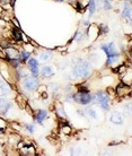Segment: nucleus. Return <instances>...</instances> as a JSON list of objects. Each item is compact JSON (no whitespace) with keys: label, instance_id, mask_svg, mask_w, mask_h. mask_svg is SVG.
Listing matches in <instances>:
<instances>
[{"label":"nucleus","instance_id":"4468645a","mask_svg":"<svg viewBox=\"0 0 132 156\" xmlns=\"http://www.w3.org/2000/svg\"><path fill=\"white\" fill-rule=\"evenodd\" d=\"M41 74H42V76L45 77V78H49V77H51L52 75H53V70H52V68L50 67V66H45V67L42 68Z\"/></svg>","mask_w":132,"mask_h":156},{"label":"nucleus","instance_id":"f03ea898","mask_svg":"<svg viewBox=\"0 0 132 156\" xmlns=\"http://www.w3.org/2000/svg\"><path fill=\"white\" fill-rule=\"evenodd\" d=\"M90 66L87 61H80V63L78 62L75 68H73L72 75L75 78H79V79H84V78H87L88 76L90 75Z\"/></svg>","mask_w":132,"mask_h":156},{"label":"nucleus","instance_id":"f3484780","mask_svg":"<svg viewBox=\"0 0 132 156\" xmlns=\"http://www.w3.org/2000/svg\"><path fill=\"white\" fill-rule=\"evenodd\" d=\"M88 6V11H89V15H94L96 10V2L95 0H89L87 4Z\"/></svg>","mask_w":132,"mask_h":156},{"label":"nucleus","instance_id":"cd10ccee","mask_svg":"<svg viewBox=\"0 0 132 156\" xmlns=\"http://www.w3.org/2000/svg\"><path fill=\"white\" fill-rule=\"evenodd\" d=\"M11 21H13V23H14V25H15V26H16V27H17V28H19V27H21V25H19V23H18V21H17V19H15V18H13Z\"/></svg>","mask_w":132,"mask_h":156},{"label":"nucleus","instance_id":"a211bd4d","mask_svg":"<svg viewBox=\"0 0 132 156\" xmlns=\"http://www.w3.org/2000/svg\"><path fill=\"white\" fill-rule=\"evenodd\" d=\"M16 100H17V103H18V105H19L21 108H23V109H25V106H26V104H27V102H26V98H24L23 95H18Z\"/></svg>","mask_w":132,"mask_h":156},{"label":"nucleus","instance_id":"4be33fe9","mask_svg":"<svg viewBox=\"0 0 132 156\" xmlns=\"http://www.w3.org/2000/svg\"><path fill=\"white\" fill-rule=\"evenodd\" d=\"M8 103H9V101H8L7 98H5V97H0V110H2Z\"/></svg>","mask_w":132,"mask_h":156},{"label":"nucleus","instance_id":"39448f33","mask_svg":"<svg viewBox=\"0 0 132 156\" xmlns=\"http://www.w3.org/2000/svg\"><path fill=\"white\" fill-rule=\"evenodd\" d=\"M24 87L28 90H34L38 87V79H37L35 76H26L24 83H23Z\"/></svg>","mask_w":132,"mask_h":156},{"label":"nucleus","instance_id":"2f4dec72","mask_svg":"<svg viewBox=\"0 0 132 156\" xmlns=\"http://www.w3.org/2000/svg\"><path fill=\"white\" fill-rule=\"evenodd\" d=\"M55 1H57V2H62L63 0H55Z\"/></svg>","mask_w":132,"mask_h":156},{"label":"nucleus","instance_id":"7c9ffc66","mask_svg":"<svg viewBox=\"0 0 132 156\" xmlns=\"http://www.w3.org/2000/svg\"><path fill=\"white\" fill-rule=\"evenodd\" d=\"M82 24H84V25H89V23L88 22H82Z\"/></svg>","mask_w":132,"mask_h":156},{"label":"nucleus","instance_id":"7ed1b4c3","mask_svg":"<svg viewBox=\"0 0 132 156\" xmlns=\"http://www.w3.org/2000/svg\"><path fill=\"white\" fill-rule=\"evenodd\" d=\"M95 97L97 100V103L99 104V106L104 111H109L110 110V95L106 92L99 90V92H97L95 94Z\"/></svg>","mask_w":132,"mask_h":156},{"label":"nucleus","instance_id":"1a4fd4ad","mask_svg":"<svg viewBox=\"0 0 132 156\" xmlns=\"http://www.w3.org/2000/svg\"><path fill=\"white\" fill-rule=\"evenodd\" d=\"M110 120L112 123H114V125H122L123 123V117H122V114L120 113V112H112V114H111L110 117Z\"/></svg>","mask_w":132,"mask_h":156},{"label":"nucleus","instance_id":"412c9836","mask_svg":"<svg viewBox=\"0 0 132 156\" xmlns=\"http://www.w3.org/2000/svg\"><path fill=\"white\" fill-rule=\"evenodd\" d=\"M102 5L105 10H111L112 9V5H111L110 0H102Z\"/></svg>","mask_w":132,"mask_h":156},{"label":"nucleus","instance_id":"f257e3e1","mask_svg":"<svg viewBox=\"0 0 132 156\" xmlns=\"http://www.w3.org/2000/svg\"><path fill=\"white\" fill-rule=\"evenodd\" d=\"M103 51L106 53V57H107V61H106V65L110 66L113 62H116L119 61V58H120V54L117 53L116 48H115V44L113 42H110V43H106V44H103L101 46Z\"/></svg>","mask_w":132,"mask_h":156},{"label":"nucleus","instance_id":"6ab92c4d","mask_svg":"<svg viewBox=\"0 0 132 156\" xmlns=\"http://www.w3.org/2000/svg\"><path fill=\"white\" fill-rule=\"evenodd\" d=\"M51 58H52V54L50 52H42L40 54V59L42 60V61H49Z\"/></svg>","mask_w":132,"mask_h":156},{"label":"nucleus","instance_id":"5701e85b","mask_svg":"<svg viewBox=\"0 0 132 156\" xmlns=\"http://www.w3.org/2000/svg\"><path fill=\"white\" fill-rule=\"evenodd\" d=\"M87 114L89 115V117L94 118V119H96V118H97V113L95 112V110H94V109H88V110H87Z\"/></svg>","mask_w":132,"mask_h":156},{"label":"nucleus","instance_id":"bb28decb","mask_svg":"<svg viewBox=\"0 0 132 156\" xmlns=\"http://www.w3.org/2000/svg\"><path fill=\"white\" fill-rule=\"evenodd\" d=\"M50 88L53 92H57V90H59V85L58 84H50Z\"/></svg>","mask_w":132,"mask_h":156},{"label":"nucleus","instance_id":"f8f14e48","mask_svg":"<svg viewBox=\"0 0 132 156\" xmlns=\"http://www.w3.org/2000/svg\"><path fill=\"white\" fill-rule=\"evenodd\" d=\"M122 17L123 18H128L131 21V7H130V2L128 1L123 7V10H122Z\"/></svg>","mask_w":132,"mask_h":156},{"label":"nucleus","instance_id":"9b49d317","mask_svg":"<svg viewBox=\"0 0 132 156\" xmlns=\"http://www.w3.org/2000/svg\"><path fill=\"white\" fill-rule=\"evenodd\" d=\"M10 92H11V88L9 84L7 82L0 80V95H6V94H9Z\"/></svg>","mask_w":132,"mask_h":156},{"label":"nucleus","instance_id":"0eeeda50","mask_svg":"<svg viewBox=\"0 0 132 156\" xmlns=\"http://www.w3.org/2000/svg\"><path fill=\"white\" fill-rule=\"evenodd\" d=\"M130 86L126 84V83L122 82L119 84V86L116 87V93L119 96H123V95H125V93H130Z\"/></svg>","mask_w":132,"mask_h":156},{"label":"nucleus","instance_id":"423d86ee","mask_svg":"<svg viewBox=\"0 0 132 156\" xmlns=\"http://www.w3.org/2000/svg\"><path fill=\"white\" fill-rule=\"evenodd\" d=\"M27 66H28L32 75L36 77L37 75H38V73H40V69H38V62H37V60L34 59V58H31V59L28 60Z\"/></svg>","mask_w":132,"mask_h":156},{"label":"nucleus","instance_id":"ddd939ff","mask_svg":"<svg viewBox=\"0 0 132 156\" xmlns=\"http://www.w3.org/2000/svg\"><path fill=\"white\" fill-rule=\"evenodd\" d=\"M55 111H57L58 117H60L61 119H67V114L66 112H65V109H63V105L61 103H57V105H55Z\"/></svg>","mask_w":132,"mask_h":156},{"label":"nucleus","instance_id":"9d476101","mask_svg":"<svg viewBox=\"0 0 132 156\" xmlns=\"http://www.w3.org/2000/svg\"><path fill=\"white\" fill-rule=\"evenodd\" d=\"M48 118V112L45 111V110H38L36 112V114L34 115V119L36 121L37 123H40V125H42L43 123V121Z\"/></svg>","mask_w":132,"mask_h":156},{"label":"nucleus","instance_id":"393cba45","mask_svg":"<svg viewBox=\"0 0 132 156\" xmlns=\"http://www.w3.org/2000/svg\"><path fill=\"white\" fill-rule=\"evenodd\" d=\"M125 71H126V68H125L124 65L120 66V67L116 69V73H117V74H124L125 75Z\"/></svg>","mask_w":132,"mask_h":156},{"label":"nucleus","instance_id":"b1692460","mask_svg":"<svg viewBox=\"0 0 132 156\" xmlns=\"http://www.w3.org/2000/svg\"><path fill=\"white\" fill-rule=\"evenodd\" d=\"M25 129L28 131L29 134H34V131H35V128L32 125H25Z\"/></svg>","mask_w":132,"mask_h":156},{"label":"nucleus","instance_id":"473e14b6","mask_svg":"<svg viewBox=\"0 0 132 156\" xmlns=\"http://www.w3.org/2000/svg\"><path fill=\"white\" fill-rule=\"evenodd\" d=\"M70 1H76V0H70Z\"/></svg>","mask_w":132,"mask_h":156},{"label":"nucleus","instance_id":"c85d7f7f","mask_svg":"<svg viewBox=\"0 0 132 156\" xmlns=\"http://www.w3.org/2000/svg\"><path fill=\"white\" fill-rule=\"evenodd\" d=\"M101 30H102V33H107L109 32V28L106 26H101Z\"/></svg>","mask_w":132,"mask_h":156},{"label":"nucleus","instance_id":"c756f323","mask_svg":"<svg viewBox=\"0 0 132 156\" xmlns=\"http://www.w3.org/2000/svg\"><path fill=\"white\" fill-rule=\"evenodd\" d=\"M4 132H5V131H4V129H1V128H0V135H2Z\"/></svg>","mask_w":132,"mask_h":156},{"label":"nucleus","instance_id":"20e7f679","mask_svg":"<svg viewBox=\"0 0 132 156\" xmlns=\"http://www.w3.org/2000/svg\"><path fill=\"white\" fill-rule=\"evenodd\" d=\"M72 98L77 103L81 104V105H87V104H90L93 102L94 96H92L89 93H77L73 95Z\"/></svg>","mask_w":132,"mask_h":156},{"label":"nucleus","instance_id":"a878e982","mask_svg":"<svg viewBox=\"0 0 132 156\" xmlns=\"http://www.w3.org/2000/svg\"><path fill=\"white\" fill-rule=\"evenodd\" d=\"M78 93H89V89L85 86H79L78 87Z\"/></svg>","mask_w":132,"mask_h":156},{"label":"nucleus","instance_id":"2eb2a0df","mask_svg":"<svg viewBox=\"0 0 132 156\" xmlns=\"http://www.w3.org/2000/svg\"><path fill=\"white\" fill-rule=\"evenodd\" d=\"M22 35H23V33L19 31V28H17V27H14V28H13V37H14L17 42H21V41H23Z\"/></svg>","mask_w":132,"mask_h":156},{"label":"nucleus","instance_id":"aec40b11","mask_svg":"<svg viewBox=\"0 0 132 156\" xmlns=\"http://www.w3.org/2000/svg\"><path fill=\"white\" fill-rule=\"evenodd\" d=\"M82 38H85L84 32H82V31H78V32L76 33V35H75V40H76L77 42H80Z\"/></svg>","mask_w":132,"mask_h":156},{"label":"nucleus","instance_id":"6e6552de","mask_svg":"<svg viewBox=\"0 0 132 156\" xmlns=\"http://www.w3.org/2000/svg\"><path fill=\"white\" fill-rule=\"evenodd\" d=\"M5 54L7 57L8 60H13V59H19V52L17 51L15 48L10 46V48H7L6 51H5Z\"/></svg>","mask_w":132,"mask_h":156},{"label":"nucleus","instance_id":"dca6fc26","mask_svg":"<svg viewBox=\"0 0 132 156\" xmlns=\"http://www.w3.org/2000/svg\"><path fill=\"white\" fill-rule=\"evenodd\" d=\"M31 54H32L31 52L26 51V50H23V51L19 53V59H21L22 62H26V61L31 58Z\"/></svg>","mask_w":132,"mask_h":156}]
</instances>
